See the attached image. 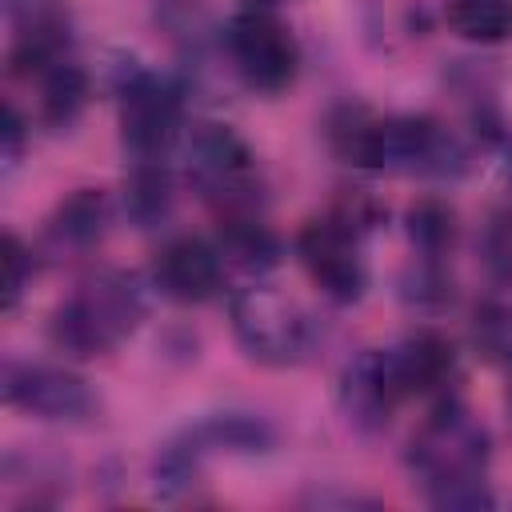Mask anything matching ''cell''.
<instances>
[{
  "mask_svg": "<svg viewBox=\"0 0 512 512\" xmlns=\"http://www.w3.org/2000/svg\"><path fill=\"white\" fill-rule=\"evenodd\" d=\"M508 412H512V376H508Z\"/></svg>",
  "mask_w": 512,
  "mask_h": 512,
  "instance_id": "obj_27",
  "label": "cell"
},
{
  "mask_svg": "<svg viewBox=\"0 0 512 512\" xmlns=\"http://www.w3.org/2000/svg\"><path fill=\"white\" fill-rule=\"evenodd\" d=\"M124 208L140 228H152L168 216L172 180H168L160 160H136V172L128 176V188H124Z\"/></svg>",
  "mask_w": 512,
  "mask_h": 512,
  "instance_id": "obj_17",
  "label": "cell"
},
{
  "mask_svg": "<svg viewBox=\"0 0 512 512\" xmlns=\"http://www.w3.org/2000/svg\"><path fill=\"white\" fill-rule=\"evenodd\" d=\"M252 8H272V4H280V0H248Z\"/></svg>",
  "mask_w": 512,
  "mask_h": 512,
  "instance_id": "obj_26",
  "label": "cell"
},
{
  "mask_svg": "<svg viewBox=\"0 0 512 512\" xmlns=\"http://www.w3.org/2000/svg\"><path fill=\"white\" fill-rule=\"evenodd\" d=\"M32 276H36L32 252L24 248V240L16 232H8L4 236V312H16L20 296L32 288Z\"/></svg>",
  "mask_w": 512,
  "mask_h": 512,
  "instance_id": "obj_21",
  "label": "cell"
},
{
  "mask_svg": "<svg viewBox=\"0 0 512 512\" xmlns=\"http://www.w3.org/2000/svg\"><path fill=\"white\" fill-rule=\"evenodd\" d=\"M232 332L252 360L272 368L300 364L312 348L308 312L268 284H248L232 296Z\"/></svg>",
  "mask_w": 512,
  "mask_h": 512,
  "instance_id": "obj_4",
  "label": "cell"
},
{
  "mask_svg": "<svg viewBox=\"0 0 512 512\" xmlns=\"http://www.w3.org/2000/svg\"><path fill=\"white\" fill-rule=\"evenodd\" d=\"M184 96L172 80L144 68H124L120 80V136L136 160H160L180 136Z\"/></svg>",
  "mask_w": 512,
  "mask_h": 512,
  "instance_id": "obj_8",
  "label": "cell"
},
{
  "mask_svg": "<svg viewBox=\"0 0 512 512\" xmlns=\"http://www.w3.org/2000/svg\"><path fill=\"white\" fill-rule=\"evenodd\" d=\"M484 260L504 284H512V208L492 216V224L484 232Z\"/></svg>",
  "mask_w": 512,
  "mask_h": 512,
  "instance_id": "obj_23",
  "label": "cell"
},
{
  "mask_svg": "<svg viewBox=\"0 0 512 512\" xmlns=\"http://www.w3.org/2000/svg\"><path fill=\"white\" fill-rule=\"evenodd\" d=\"M488 428L456 400H444L412 436L408 464L424 480V488H444L456 480H476L488 468Z\"/></svg>",
  "mask_w": 512,
  "mask_h": 512,
  "instance_id": "obj_3",
  "label": "cell"
},
{
  "mask_svg": "<svg viewBox=\"0 0 512 512\" xmlns=\"http://www.w3.org/2000/svg\"><path fill=\"white\" fill-rule=\"evenodd\" d=\"M448 28L472 44H500L512 36V0H444Z\"/></svg>",
  "mask_w": 512,
  "mask_h": 512,
  "instance_id": "obj_16",
  "label": "cell"
},
{
  "mask_svg": "<svg viewBox=\"0 0 512 512\" xmlns=\"http://www.w3.org/2000/svg\"><path fill=\"white\" fill-rule=\"evenodd\" d=\"M428 500H432L436 508H460V512H480V508H492V504H496V496H492V488L484 484V476L432 488Z\"/></svg>",
  "mask_w": 512,
  "mask_h": 512,
  "instance_id": "obj_22",
  "label": "cell"
},
{
  "mask_svg": "<svg viewBox=\"0 0 512 512\" xmlns=\"http://www.w3.org/2000/svg\"><path fill=\"white\" fill-rule=\"evenodd\" d=\"M200 452L208 448H228V452H264L272 444V432L252 420V416H212L208 424H200L188 436Z\"/></svg>",
  "mask_w": 512,
  "mask_h": 512,
  "instance_id": "obj_18",
  "label": "cell"
},
{
  "mask_svg": "<svg viewBox=\"0 0 512 512\" xmlns=\"http://www.w3.org/2000/svg\"><path fill=\"white\" fill-rule=\"evenodd\" d=\"M332 152L368 172H448L460 152L428 116H372L368 108H336L328 120Z\"/></svg>",
  "mask_w": 512,
  "mask_h": 512,
  "instance_id": "obj_1",
  "label": "cell"
},
{
  "mask_svg": "<svg viewBox=\"0 0 512 512\" xmlns=\"http://www.w3.org/2000/svg\"><path fill=\"white\" fill-rule=\"evenodd\" d=\"M152 280L176 304H204L224 284V256L200 236H176L156 252Z\"/></svg>",
  "mask_w": 512,
  "mask_h": 512,
  "instance_id": "obj_11",
  "label": "cell"
},
{
  "mask_svg": "<svg viewBox=\"0 0 512 512\" xmlns=\"http://www.w3.org/2000/svg\"><path fill=\"white\" fill-rule=\"evenodd\" d=\"M4 152H0V160H4V172H12L16 164H20V156H24V120H20V112L8 104L4 108Z\"/></svg>",
  "mask_w": 512,
  "mask_h": 512,
  "instance_id": "obj_24",
  "label": "cell"
},
{
  "mask_svg": "<svg viewBox=\"0 0 512 512\" xmlns=\"http://www.w3.org/2000/svg\"><path fill=\"white\" fill-rule=\"evenodd\" d=\"M224 48L236 76L252 92H284L300 72V44L288 24H280L268 8L236 12L224 28Z\"/></svg>",
  "mask_w": 512,
  "mask_h": 512,
  "instance_id": "obj_6",
  "label": "cell"
},
{
  "mask_svg": "<svg viewBox=\"0 0 512 512\" xmlns=\"http://www.w3.org/2000/svg\"><path fill=\"white\" fill-rule=\"evenodd\" d=\"M188 180L220 212H252L256 204V164L248 144L228 124H196L188 136Z\"/></svg>",
  "mask_w": 512,
  "mask_h": 512,
  "instance_id": "obj_5",
  "label": "cell"
},
{
  "mask_svg": "<svg viewBox=\"0 0 512 512\" xmlns=\"http://www.w3.org/2000/svg\"><path fill=\"white\" fill-rule=\"evenodd\" d=\"M144 320V288L132 272L100 268L84 276L52 312V340L60 352L88 360L124 344Z\"/></svg>",
  "mask_w": 512,
  "mask_h": 512,
  "instance_id": "obj_2",
  "label": "cell"
},
{
  "mask_svg": "<svg viewBox=\"0 0 512 512\" xmlns=\"http://www.w3.org/2000/svg\"><path fill=\"white\" fill-rule=\"evenodd\" d=\"M408 240L424 260H436L456 240V216L440 200H416L408 208Z\"/></svg>",
  "mask_w": 512,
  "mask_h": 512,
  "instance_id": "obj_19",
  "label": "cell"
},
{
  "mask_svg": "<svg viewBox=\"0 0 512 512\" xmlns=\"http://www.w3.org/2000/svg\"><path fill=\"white\" fill-rule=\"evenodd\" d=\"M296 256L304 264V272L312 276V284L336 300V304H352L364 296L368 288V264H364V232H356L352 224H344L336 212L308 220L296 232Z\"/></svg>",
  "mask_w": 512,
  "mask_h": 512,
  "instance_id": "obj_7",
  "label": "cell"
},
{
  "mask_svg": "<svg viewBox=\"0 0 512 512\" xmlns=\"http://www.w3.org/2000/svg\"><path fill=\"white\" fill-rule=\"evenodd\" d=\"M392 368L400 376L404 396H428L440 392L456 372V348L440 332H412L396 348H388Z\"/></svg>",
  "mask_w": 512,
  "mask_h": 512,
  "instance_id": "obj_12",
  "label": "cell"
},
{
  "mask_svg": "<svg viewBox=\"0 0 512 512\" xmlns=\"http://www.w3.org/2000/svg\"><path fill=\"white\" fill-rule=\"evenodd\" d=\"M224 264H236L244 272H268L280 260V240L268 232V224L256 220V212L220 216V240H216Z\"/></svg>",
  "mask_w": 512,
  "mask_h": 512,
  "instance_id": "obj_14",
  "label": "cell"
},
{
  "mask_svg": "<svg viewBox=\"0 0 512 512\" xmlns=\"http://www.w3.org/2000/svg\"><path fill=\"white\" fill-rule=\"evenodd\" d=\"M4 400L40 420H88L96 412L92 388L80 376L52 364H8Z\"/></svg>",
  "mask_w": 512,
  "mask_h": 512,
  "instance_id": "obj_9",
  "label": "cell"
},
{
  "mask_svg": "<svg viewBox=\"0 0 512 512\" xmlns=\"http://www.w3.org/2000/svg\"><path fill=\"white\" fill-rule=\"evenodd\" d=\"M40 84V120L52 128H68L88 104V76L72 60H56L36 76Z\"/></svg>",
  "mask_w": 512,
  "mask_h": 512,
  "instance_id": "obj_15",
  "label": "cell"
},
{
  "mask_svg": "<svg viewBox=\"0 0 512 512\" xmlns=\"http://www.w3.org/2000/svg\"><path fill=\"white\" fill-rule=\"evenodd\" d=\"M108 232V196L96 188H76L48 220V248L56 252H88Z\"/></svg>",
  "mask_w": 512,
  "mask_h": 512,
  "instance_id": "obj_13",
  "label": "cell"
},
{
  "mask_svg": "<svg viewBox=\"0 0 512 512\" xmlns=\"http://www.w3.org/2000/svg\"><path fill=\"white\" fill-rule=\"evenodd\" d=\"M4 12H8L16 24H24V20L40 16V12H52V4H48V0H4Z\"/></svg>",
  "mask_w": 512,
  "mask_h": 512,
  "instance_id": "obj_25",
  "label": "cell"
},
{
  "mask_svg": "<svg viewBox=\"0 0 512 512\" xmlns=\"http://www.w3.org/2000/svg\"><path fill=\"white\" fill-rule=\"evenodd\" d=\"M404 400L408 396L400 388V376L392 368L388 348H364L356 360L344 364V376H340V408H344V416L356 428H364V432L384 428Z\"/></svg>",
  "mask_w": 512,
  "mask_h": 512,
  "instance_id": "obj_10",
  "label": "cell"
},
{
  "mask_svg": "<svg viewBox=\"0 0 512 512\" xmlns=\"http://www.w3.org/2000/svg\"><path fill=\"white\" fill-rule=\"evenodd\" d=\"M472 340H476V348H480L488 360L512 368V304H500V300L484 304V308L476 312Z\"/></svg>",
  "mask_w": 512,
  "mask_h": 512,
  "instance_id": "obj_20",
  "label": "cell"
}]
</instances>
